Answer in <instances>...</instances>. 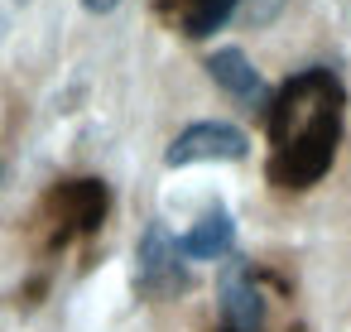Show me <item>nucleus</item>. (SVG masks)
<instances>
[{"mask_svg": "<svg viewBox=\"0 0 351 332\" xmlns=\"http://www.w3.org/2000/svg\"><path fill=\"white\" fill-rule=\"evenodd\" d=\"M135 289L145 298H178L188 289V260L164 222H149L135 246Z\"/></svg>", "mask_w": 351, "mask_h": 332, "instance_id": "f03ea898", "label": "nucleus"}, {"mask_svg": "<svg viewBox=\"0 0 351 332\" xmlns=\"http://www.w3.org/2000/svg\"><path fill=\"white\" fill-rule=\"evenodd\" d=\"M178 246H183V260H221V255H231V246H236V222H231V212H226V207H207V212L178 236Z\"/></svg>", "mask_w": 351, "mask_h": 332, "instance_id": "6e6552de", "label": "nucleus"}, {"mask_svg": "<svg viewBox=\"0 0 351 332\" xmlns=\"http://www.w3.org/2000/svg\"><path fill=\"white\" fill-rule=\"evenodd\" d=\"M207 73H212V82L226 92V97H236L241 106H250V111H269V102H274V92L265 87V78L255 73V63L241 54V49H217L212 58H207Z\"/></svg>", "mask_w": 351, "mask_h": 332, "instance_id": "423d86ee", "label": "nucleus"}, {"mask_svg": "<svg viewBox=\"0 0 351 332\" xmlns=\"http://www.w3.org/2000/svg\"><path fill=\"white\" fill-rule=\"evenodd\" d=\"M241 5H245V20L250 25H269L284 10V0H241Z\"/></svg>", "mask_w": 351, "mask_h": 332, "instance_id": "1a4fd4ad", "label": "nucleus"}, {"mask_svg": "<svg viewBox=\"0 0 351 332\" xmlns=\"http://www.w3.org/2000/svg\"><path fill=\"white\" fill-rule=\"evenodd\" d=\"M217 298H221V332H260L265 327V289H260L250 260H241V255L226 260Z\"/></svg>", "mask_w": 351, "mask_h": 332, "instance_id": "39448f33", "label": "nucleus"}, {"mask_svg": "<svg viewBox=\"0 0 351 332\" xmlns=\"http://www.w3.org/2000/svg\"><path fill=\"white\" fill-rule=\"evenodd\" d=\"M0 183H5V159H0Z\"/></svg>", "mask_w": 351, "mask_h": 332, "instance_id": "9b49d317", "label": "nucleus"}, {"mask_svg": "<svg viewBox=\"0 0 351 332\" xmlns=\"http://www.w3.org/2000/svg\"><path fill=\"white\" fill-rule=\"evenodd\" d=\"M82 5H87L92 15H111V10L121 5V0H82Z\"/></svg>", "mask_w": 351, "mask_h": 332, "instance_id": "9d476101", "label": "nucleus"}, {"mask_svg": "<svg viewBox=\"0 0 351 332\" xmlns=\"http://www.w3.org/2000/svg\"><path fill=\"white\" fill-rule=\"evenodd\" d=\"M250 154V140L241 126H226V121H197L188 130L173 135V145L164 150V164L169 169H188V164H207V159H245Z\"/></svg>", "mask_w": 351, "mask_h": 332, "instance_id": "7ed1b4c3", "label": "nucleus"}, {"mask_svg": "<svg viewBox=\"0 0 351 332\" xmlns=\"http://www.w3.org/2000/svg\"><path fill=\"white\" fill-rule=\"evenodd\" d=\"M236 10H241V0H159V15H164L183 39H207V34H217Z\"/></svg>", "mask_w": 351, "mask_h": 332, "instance_id": "0eeeda50", "label": "nucleus"}, {"mask_svg": "<svg viewBox=\"0 0 351 332\" xmlns=\"http://www.w3.org/2000/svg\"><path fill=\"white\" fill-rule=\"evenodd\" d=\"M106 207H111L106 183H97V178H68V183H58L49 193L44 212H49V222H58V241H68V236L97 231L106 222Z\"/></svg>", "mask_w": 351, "mask_h": 332, "instance_id": "20e7f679", "label": "nucleus"}, {"mask_svg": "<svg viewBox=\"0 0 351 332\" xmlns=\"http://www.w3.org/2000/svg\"><path fill=\"white\" fill-rule=\"evenodd\" d=\"M341 116H346V87L332 68H303L293 73L269 111V178L279 188H313L341 145Z\"/></svg>", "mask_w": 351, "mask_h": 332, "instance_id": "f257e3e1", "label": "nucleus"}]
</instances>
